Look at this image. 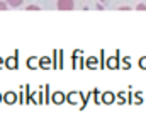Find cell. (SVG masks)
Here are the masks:
<instances>
[{
  "instance_id": "6",
  "label": "cell",
  "mask_w": 146,
  "mask_h": 119,
  "mask_svg": "<svg viewBox=\"0 0 146 119\" xmlns=\"http://www.w3.org/2000/svg\"><path fill=\"white\" fill-rule=\"evenodd\" d=\"M54 100H56V102H61V100H63V95H61V94L58 92V94L54 95Z\"/></svg>"
},
{
  "instance_id": "5",
  "label": "cell",
  "mask_w": 146,
  "mask_h": 119,
  "mask_svg": "<svg viewBox=\"0 0 146 119\" xmlns=\"http://www.w3.org/2000/svg\"><path fill=\"white\" fill-rule=\"evenodd\" d=\"M104 100H106V102H110V100H112V94H110V92H107V94L104 95Z\"/></svg>"
},
{
  "instance_id": "1",
  "label": "cell",
  "mask_w": 146,
  "mask_h": 119,
  "mask_svg": "<svg viewBox=\"0 0 146 119\" xmlns=\"http://www.w3.org/2000/svg\"><path fill=\"white\" fill-rule=\"evenodd\" d=\"M58 9L60 10H73L75 9V2L73 0H58Z\"/></svg>"
},
{
  "instance_id": "3",
  "label": "cell",
  "mask_w": 146,
  "mask_h": 119,
  "mask_svg": "<svg viewBox=\"0 0 146 119\" xmlns=\"http://www.w3.org/2000/svg\"><path fill=\"white\" fill-rule=\"evenodd\" d=\"M5 100H7L9 104H12V102H15V94H14V92H9V94L5 95Z\"/></svg>"
},
{
  "instance_id": "8",
  "label": "cell",
  "mask_w": 146,
  "mask_h": 119,
  "mask_svg": "<svg viewBox=\"0 0 146 119\" xmlns=\"http://www.w3.org/2000/svg\"><path fill=\"white\" fill-rule=\"evenodd\" d=\"M27 10H39L37 5H27Z\"/></svg>"
},
{
  "instance_id": "9",
  "label": "cell",
  "mask_w": 146,
  "mask_h": 119,
  "mask_svg": "<svg viewBox=\"0 0 146 119\" xmlns=\"http://www.w3.org/2000/svg\"><path fill=\"white\" fill-rule=\"evenodd\" d=\"M136 9H138V10H146V5H145V3H139Z\"/></svg>"
},
{
  "instance_id": "4",
  "label": "cell",
  "mask_w": 146,
  "mask_h": 119,
  "mask_svg": "<svg viewBox=\"0 0 146 119\" xmlns=\"http://www.w3.org/2000/svg\"><path fill=\"white\" fill-rule=\"evenodd\" d=\"M7 65H9V68H15V56L9 58V60H7Z\"/></svg>"
},
{
  "instance_id": "7",
  "label": "cell",
  "mask_w": 146,
  "mask_h": 119,
  "mask_svg": "<svg viewBox=\"0 0 146 119\" xmlns=\"http://www.w3.org/2000/svg\"><path fill=\"white\" fill-rule=\"evenodd\" d=\"M7 5H9L7 2H0V10H5V9H7Z\"/></svg>"
},
{
  "instance_id": "10",
  "label": "cell",
  "mask_w": 146,
  "mask_h": 119,
  "mask_svg": "<svg viewBox=\"0 0 146 119\" xmlns=\"http://www.w3.org/2000/svg\"><path fill=\"white\" fill-rule=\"evenodd\" d=\"M139 65H141V66H143V68H146V58H143V60H141V61H139Z\"/></svg>"
},
{
  "instance_id": "2",
  "label": "cell",
  "mask_w": 146,
  "mask_h": 119,
  "mask_svg": "<svg viewBox=\"0 0 146 119\" xmlns=\"http://www.w3.org/2000/svg\"><path fill=\"white\" fill-rule=\"evenodd\" d=\"M5 2H7V3H9L10 7H21L24 0H5Z\"/></svg>"
}]
</instances>
